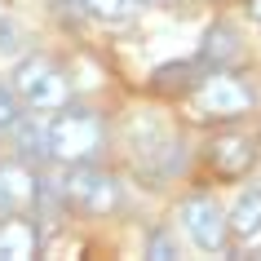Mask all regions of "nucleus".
Returning <instances> with one entry per match:
<instances>
[{
    "instance_id": "nucleus-1",
    "label": "nucleus",
    "mask_w": 261,
    "mask_h": 261,
    "mask_svg": "<svg viewBox=\"0 0 261 261\" xmlns=\"http://www.w3.org/2000/svg\"><path fill=\"white\" fill-rule=\"evenodd\" d=\"M97 146H102V120L93 111L62 107V115L49 124V155L58 164H89Z\"/></svg>"
},
{
    "instance_id": "nucleus-2",
    "label": "nucleus",
    "mask_w": 261,
    "mask_h": 261,
    "mask_svg": "<svg viewBox=\"0 0 261 261\" xmlns=\"http://www.w3.org/2000/svg\"><path fill=\"white\" fill-rule=\"evenodd\" d=\"M14 93L18 102H27V107L36 111H62L71 97V80L67 71L58 67V62H49V58H22L14 71Z\"/></svg>"
},
{
    "instance_id": "nucleus-3",
    "label": "nucleus",
    "mask_w": 261,
    "mask_h": 261,
    "mask_svg": "<svg viewBox=\"0 0 261 261\" xmlns=\"http://www.w3.org/2000/svg\"><path fill=\"white\" fill-rule=\"evenodd\" d=\"M257 107V97L234 71H204L195 84V111L199 120H239Z\"/></svg>"
},
{
    "instance_id": "nucleus-4",
    "label": "nucleus",
    "mask_w": 261,
    "mask_h": 261,
    "mask_svg": "<svg viewBox=\"0 0 261 261\" xmlns=\"http://www.w3.org/2000/svg\"><path fill=\"white\" fill-rule=\"evenodd\" d=\"M133 168L151 181H164L186 168L181 155V138H173L160 124H133Z\"/></svg>"
},
{
    "instance_id": "nucleus-5",
    "label": "nucleus",
    "mask_w": 261,
    "mask_h": 261,
    "mask_svg": "<svg viewBox=\"0 0 261 261\" xmlns=\"http://www.w3.org/2000/svg\"><path fill=\"white\" fill-rule=\"evenodd\" d=\"M177 221H181V230L191 234V244L204 248V252H221L226 239H230V221H226L221 204H217V199H208V195H191V199H181Z\"/></svg>"
},
{
    "instance_id": "nucleus-6",
    "label": "nucleus",
    "mask_w": 261,
    "mask_h": 261,
    "mask_svg": "<svg viewBox=\"0 0 261 261\" xmlns=\"http://www.w3.org/2000/svg\"><path fill=\"white\" fill-rule=\"evenodd\" d=\"M62 195L71 204H80L84 213H111V208H120L115 177L102 173V168H89V164H71L67 181H62Z\"/></svg>"
},
{
    "instance_id": "nucleus-7",
    "label": "nucleus",
    "mask_w": 261,
    "mask_h": 261,
    "mask_svg": "<svg viewBox=\"0 0 261 261\" xmlns=\"http://www.w3.org/2000/svg\"><path fill=\"white\" fill-rule=\"evenodd\" d=\"M208 164L221 177H244L248 168L257 164V138H244V133H226V138L208 142Z\"/></svg>"
},
{
    "instance_id": "nucleus-8",
    "label": "nucleus",
    "mask_w": 261,
    "mask_h": 261,
    "mask_svg": "<svg viewBox=\"0 0 261 261\" xmlns=\"http://www.w3.org/2000/svg\"><path fill=\"white\" fill-rule=\"evenodd\" d=\"M239 58H244V49H239L234 27H230V22H213V27L204 31V44H199V62H204V71H230Z\"/></svg>"
},
{
    "instance_id": "nucleus-9",
    "label": "nucleus",
    "mask_w": 261,
    "mask_h": 261,
    "mask_svg": "<svg viewBox=\"0 0 261 261\" xmlns=\"http://www.w3.org/2000/svg\"><path fill=\"white\" fill-rule=\"evenodd\" d=\"M36 204V173L22 164H0V208L5 213H27Z\"/></svg>"
},
{
    "instance_id": "nucleus-10",
    "label": "nucleus",
    "mask_w": 261,
    "mask_h": 261,
    "mask_svg": "<svg viewBox=\"0 0 261 261\" xmlns=\"http://www.w3.org/2000/svg\"><path fill=\"white\" fill-rule=\"evenodd\" d=\"M226 221H230V234L234 239H261V186H248L239 199H234V208L226 213Z\"/></svg>"
},
{
    "instance_id": "nucleus-11",
    "label": "nucleus",
    "mask_w": 261,
    "mask_h": 261,
    "mask_svg": "<svg viewBox=\"0 0 261 261\" xmlns=\"http://www.w3.org/2000/svg\"><path fill=\"white\" fill-rule=\"evenodd\" d=\"M36 226L31 221H18V217H9V221H0V257H31L36 252Z\"/></svg>"
},
{
    "instance_id": "nucleus-12",
    "label": "nucleus",
    "mask_w": 261,
    "mask_h": 261,
    "mask_svg": "<svg viewBox=\"0 0 261 261\" xmlns=\"http://www.w3.org/2000/svg\"><path fill=\"white\" fill-rule=\"evenodd\" d=\"M84 9L102 27H124V22H133V14L142 9V0H84Z\"/></svg>"
},
{
    "instance_id": "nucleus-13",
    "label": "nucleus",
    "mask_w": 261,
    "mask_h": 261,
    "mask_svg": "<svg viewBox=\"0 0 261 261\" xmlns=\"http://www.w3.org/2000/svg\"><path fill=\"white\" fill-rule=\"evenodd\" d=\"M9 133H14V142H18V151H22V160H44V155H49V124L18 120Z\"/></svg>"
},
{
    "instance_id": "nucleus-14",
    "label": "nucleus",
    "mask_w": 261,
    "mask_h": 261,
    "mask_svg": "<svg viewBox=\"0 0 261 261\" xmlns=\"http://www.w3.org/2000/svg\"><path fill=\"white\" fill-rule=\"evenodd\" d=\"M199 58L195 62H177V67H160L155 71V89H164V93H173V89H186L191 84V75H199Z\"/></svg>"
},
{
    "instance_id": "nucleus-15",
    "label": "nucleus",
    "mask_w": 261,
    "mask_h": 261,
    "mask_svg": "<svg viewBox=\"0 0 261 261\" xmlns=\"http://www.w3.org/2000/svg\"><path fill=\"white\" fill-rule=\"evenodd\" d=\"M22 120V111H18V93L9 84H0V128H14Z\"/></svg>"
},
{
    "instance_id": "nucleus-16",
    "label": "nucleus",
    "mask_w": 261,
    "mask_h": 261,
    "mask_svg": "<svg viewBox=\"0 0 261 261\" xmlns=\"http://www.w3.org/2000/svg\"><path fill=\"white\" fill-rule=\"evenodd\" d=\"M146 257H155V261L177 257V239H173L168 230H155V234H151V244H146Z\"/></svg>"
},
{
    "instance_id": "nucleus-17",
    "label": "nucleus",
    "mask_w": 261,
    "mask_h": 261,
    "mask_svg": "<svg viewBox=\"0 0 261 261\" xmlns=\"http://www.w3.org/2000/svg\"><path fill=\"white\" fill-rule=\"evenodd\" d=\"M22 49V31L9 14H0V54H18Z\"/></svg>"
},
{
    "instance_id": "nucleus-18",
    "label": "nucleus",
    "mask_w": 261,
    "mask_h": 261,
    "mask_svg": "<svg viewBox=\"0 0 261 261\" xmlns=\"http://www.w3.org/2000/svg\"><path fill=\"white\" fill-rule=\"evenodd\" d=\"M248 14H252V22L261 27V0H248Z\"/></svg>"
},
{
    "instance_id": "nucleus-19",
    "label": "nucleus",
    "mask_w": 261,
    "mask_h": 261,
    "mask_svg": "<svg viewBox=\"0 0 261 261\" xmlns=\"http://www.w3.org/2000/svg\"><path fill=\"white\" fill-rule=\"evenodd\" d=\"M142 5H164V0H142Z\"/></svg>"
}]
</instances>
